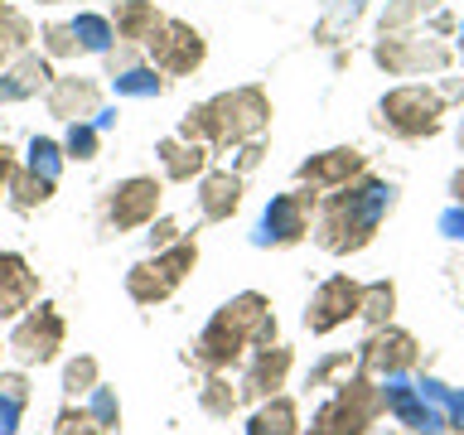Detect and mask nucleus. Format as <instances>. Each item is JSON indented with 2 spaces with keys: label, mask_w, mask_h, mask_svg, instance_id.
Returning a JSON list of instances; mask_svg holds the SVG:
<instances>
[{
  "label": "nucleus",
  "mask_w": 464,
  "mask_h": 435,
  "mask_svg": "<svg viewBox=\"0 0 464 435\" xmlns=\"http://www.w3.org/2000/svg\"><path fill=\"white\" fill-rule=\"evenodd\" d=\"M397 208V188L387 179H372V174H358L353 184L334 188V194L319 203V218H314V242L324 246L334 256H348V252H362L377 227H382V218Z\"/></svg>",
  "instance_id": "1"
},
{
  "label": "nucleus",
  "mask_w": 464,
  "mask_h": 435,
  "mask_svg": "<svg viewBox=\"0 0 464 435\" xmlns=\"http://www.w3.org/2000/svg\"><path fill=\"white\" fill-rule=\"evenodd\" d=\"M266 343H276L271 300L256 295V290H242V295H232L223 310L203 324L198 339L188 343V362H198L203 372H227L242 353L266 348Z\"/></svg>",
  "instance_id": "2"
},
{
  "label": "nucleus",
  "mask_w": 464,
  "mask_h": 435,
  "mask_svg": "<svg viewBox=\"0 0 464 435\" xmlns=\"http://www.w3.org/2000/svg\"><path fill=\"white\" fill-rule=\"evenodd\" d=\"M271 126V97L261 87H232L208 102H198L194 111L179 116V136L184 140H203L208 150H232V145L256 140Z\"/></svg>",
  "instance_id": "3"
},
{
  "label": "nucleus",
  "mask_w": 464,
  "mask_h": 435,
  "mask_svg": "<svg viewBox=\"0 0 464 435\" xmlns=\"http://www.w3.org/2000/svg\"><path fill=\"white\" fill-rule=\"evenodd\" d=\"M382 416H387L382 387H377L368 372H358V377H343V382L334 387V397L314 411L310 435H368Z\"/></svg>",
  "instance_id": "4"
},
{
  "label": "nucleus",
  "mask_w": 464,
  "mask_h": 435,
  "mask_svg": "<svg viewBox=\"0 0 464 435\" xmlns=\"http://www.w3.org/2000/svg\"><path fill=\"white\" fill-rule=\"evenodd\" d=\"M445 107L450 102L440 97V87L406 82V87H392V92L377 102L372 126L387 130V136H397V140H426L445 126Z\"/></svg>",
  "instance_id": "5"
},
{
  "label": "nucleus",
  "mask_w": 464,
  "mask_h": 435,
  "mask_svg": "<svg viewBox=\"0 0 464 435\" xmlns=\"http://www.w3.org/2000/svg\"><path fill=\"white\" fill-rule=\"evenodd\" d=\"M194 266H198V242L194 237H179L174 246L136 261V266L126 271V295L136 300V304H165L174 290L188 281V271H194Z\"/></svg>",
  "instance_id": "6"
},
{
  "label": "nucleus",
  "mask_w": 464,
  "mask_h": 435,
  "mask_svg": "<svg viewBox=\"0 0 464 435\" xmlns=\"http://www.w3.org/2000/svg\"><path fill=\"white\" fill-rule=\"evenodd\" d=\"M372 58L397 78H416V72H440L450 68V44H440L435 34H420V29H401V34H382L377 39Z\"/></svg>",
  "instance_id": "7"
},
{
  "label": "nucleus",
  "mask_w": 464,
  "mask_h": 435,
  "mask_svg": "<svg viewBox=\"0 0 464 435\" xmlns=\"http://www.w3.org/2000/svg\"><path fill=\"white\" fill-rule=\"evenodd\" d=\"M63 339H68L63 314H58L53 304H34L29 314L14 319L10 343H5V348L14 353V362H24V368H44V362H53V358H58Z\"/></svg>",
  "instance_id": "8"
},
{
  "label": "nucleus",
  "mask_w": 464,
  "mask_h": 435,
  "mask_svg": "<svg viewBox=\"0 0 464 435\" xmlns=\"http://www.w3.org/2000/svg\"><path fill=\"white\" fill-rule=\"evenodd\" d=\"M145 53H150V63L165 72V78H188V72L203 68V58H208V44H203V34L194 24L184 20H169L150 34V44H145Z\"/></svg>",
  "instance_id": "9"
},
{
  "label": "nucleus",
  "mask_w": 464,
  "mask_h": 435,
  "mask_svg": "<svg viewBox=\"0 0 464 435\" xmlns=\"http://www.w3.org/2000/svg\"><path fill=\"white\" fill-rule=\"evenodd\" d=\"M416 362H420V343L397 324L372 329L358 348V372H368V377H401V372H411Z\"/></svg>",
  "instance_id": "10"
},
{
  "label": "nucleus",
  "mask_w": 464,
  "mask_h": 435,
  "mask_svg": "<svg viewBox=\"0 0 464 435\" xmlns=\"http://www.w3.org/2000/svg\"><path fill=\"white\" fill-rule=\"evenodd\" d=\"M314 188L304 194V188H295V194H276L266 218H261L256 227V242L261 246H295L310 237V218H314Z\"/></svg>",
  "instance_id": "11"
},
{
  "label": "nucleus",
  "mask_w": 464,
  "mask_h": 435,
  "mask_svg": "<svg viewBox=\"0 0 464 435\" xmlns=\"http://www.w3.org/2000/svg\"><path fill=\"white\" fill-rule=\"evenodd\" d=\"M362 310V285L353 276H329L324 285L310 295V310H304V329L310 334H334L348 319H358Z\"/></svg>",
  "instance_id": "12"
},
{
  "label": "nucleus",
  "mask_w": 464,
  "mask_h": 435,
  "mask_svg": "<svg viewBox=\"0 0 464 435\" xmlns=\"http://www.w3.org/2000/svg\"><path fill=\"white\" fill-rule=\"evenodd\" d=\"M155 213H160V179H150V174H130L107 194V223L116 232H136L155 223Z\"/></svg>",
  "instance_id": "13"
},
{
  "label": "nucleus",
  "mask_w": 464,
  "mask_h": 435,
  "mask_svg": "<svg viewBox=\"0 0 464 435\" xmlns=\"http://www.w3.org/2000/svg\"><path fill=\"white\" fill-rule=\"evenodd\" d=\"M290 368H295V353H290L285 343H266V348H252V358H246V368H242V401H266L276 397V392L285 387V377Z\"/></svg>",
  "instance_id": "14"
},
{
  "label": "nucleus",
  "mask_w": 464,
  "mask_h": 435,
  "mask_svg": "<svg viewBox=\"0 0 464 435\" xmlns=\"http://www.w3.org/2000/svg\"><path fill=\"white\" fill-rule=\"evenodd\" d=\"M358 174H368V155L353 150V145H334V150L324 155H310L304 165L295 169V184L304 188H343V184H353Z\"/></svg>",
  "instance_id": "15"
},
{
  "label": "nucleus",
  "mask_w": 464,
  "mask_h": 435,
  "mask_svg": "<svg viewBox=\"0 0 464 435\" xmlns=\"http://www.w3.org/2000/svg\"><path fill=\"white\" fill-rule=\"evenodd\" d=\"M44 102H49V116H58V121H87V116H97V107H102V87H97V78L68 72V78L49 82Z\"/></svg>",
  "instance_id": "16"
},
{
  "label": "nucleus",
  "mask_w": 464,
  "mask_h": 435,
  "mask_svg": "<svg viewBox=\"0 0 464 435\" xmlns=\"http://www.w3.org/2000/svg\"><path fill=\"white\" fill-rule=\"evenodd\" d=\"M39 300V271L20 252H0V319H20Z\"/></svg>",
  "instance_id": "17"
},
{
  "label": "nucleus",
  "mask_w": 464,
  "mask_h": 435,
  "mask_svg": "<svg viewBox=\"0 0 464 435\" xmlns=\"http://www.w3.org/2000/svg\"><path fill=\"white\" fill-rule=\"evenodd\" d=\"M49 82H53L49 53H29L24 49L14 63L0 68V102H29V97L49 92Z\"/></svg>",
  "instance_id": "18"
},
{
  "label": "nucleus",
  "mask_w": 464,
  "mask_h": 435,
  "mask_svg": "<svg viewBox=\"0 0 464 435\" xmlns=\"http://www.w3.org/2000/svg\"><path fill=\"white\" fill-rule=\"evenodd\" d=\"M387 397V416H397L401 426H411L416 435H440L445 430V411L426 401V382L416 387H382Z\"/></svg>",
  "instance_id": "19"
},
{
  "label": "nucleus",
  "mask_w": 464,
  "mask_h": 435,
  "mask_svg": "<svg viewBox=\"0 0 464 435\" xmlns=\"http://www.w3.org/2000/svg\"><path fill=\"white\" fill-rule=\"evenodd\" d=\"M242 208V174L237 169H208L198 179V213L208 223H223Z\"/></svg>",
  "instance_id": "20"
},
{
  "label": "nucleus",
  "mask_w": 464,
  "mask_h": 435,
  "mask_svg": "<svg viewBox=\"0 0 464 435\" xmlns=\"http://www.w3.org/2000/svg\"><path fill=\"white\" fill-rule=\"evenodd\" d=\"M155 155H160V165H165L169 179H179V184L203 179V174H208V160H213V150L203 140H184V136H165L155 145Z\"/></svg>",
  "instance_id": "21"
},
{
  "label": "nucleus",
  "mask_w": 464,
  "mask_h": 435,
  "mask_svg": "<svg viewBox=\"0 0 464 435\" xmlns=\"http://www.w3.org/2000/svg\"><path fill=\"white\" fill-rule=\"evenodd\" d=\"M165 24V14L155 10V0H116V14H111V29L116 39L126 44H150V34Z\"/></svg>",
  "instance_id": "22"
},
{
  "label": "nucleus",
  "mask_w": 464,
  "mask_h": 435,
  "mask_svg": "<svg viewBox=\"0 0 464 435\" xmlns=\"http://www.w3.org/2000/svg\"><path fill=\"white\" fill-rule=\"evenodd\" d=\"M246 435H300V411H295V401H290L285 392H276V397L256 401L252 420H246Z\"/></svg>",
  "instance_id": "23"
},
{
  "label": "nucleus",
  "mask_w": 464,
  "mask_h": 435,
  "mask_svg": "<svg viewBox=\"0 0 464 435\" xmlns=\"http://www.w3.org/2000/svg\"><path fill=\"white\" fill-rule=\"evenodd\" d=\"M29 44H34V24H29L14 5H5V0H0V68L14 63V58L29 49Z\"/></svg>",
  "instance_id": "24"
},
{
  "label": "nucleus",
  "mask_w": 464,
  "mask_h": 435,
  "mask_svg": "<svg viewBox=\"0 0 464 435\" xmlns=\"http://www.w3.org/2000/svg\"><path fill=\"white\" fill-rule=\"evenodd\" d=\"M53 184H58V179H44V174H34V169L24 165V169L10 174V203H14L20 213H29V208H39V203L53 198Z\"/></svg>",
  "instance_id": "25"
},
{
  "label": "nucleus",
  "mask_w": 464,
  "mask_h": 435,
  "mask_svg": "<svg viewBox=\"0 0 464 435\" xmlns=\"http://www.w3.org/2000/svg\"><path fill=\"white\" fill-rule=\"evenodd\" d=\"M24 401H29V377L24 372H0V435H14Z\"/></svg>",
  "instance_id": "26"
},
{
  "label": "nucleus",
  "mask_w": 464,
  "mask_h": 435,
  "mask_svg": "<svg viewBox=\"0 0 464 435\" xmlns=\"http://www.w3.org/2000/svg\"><path fill=\"white\" fill-rule=\"evenodd\" d=\"M392 310H397V285H392V281H368V285H362L358 319H368L372 329H382V324H392Z\"/></svg>",
  "instance_id": "27"
},
{
  "label": "nucleus",
  "mask_w": 464,
  "mask_h": 435,
  "mask_svg": "<svg viewBox=\"0 0 464 435\" xmlns=\"http://www.w3.org/2000/svg\"><path fill=\"white\" fill-rule=\"evenodd\" d=\"M198 406H203V411H208V416L227 420V416L237 411V406H242V392L232 387L223 372H208V382H203V392H198Z\"/></svg>",
  "instance_id": "28"
},
{
  "label": "nucleus",
  "mask_w": 464,
  "mask_h": 435,
  "mask_svg": "<svg viewBox=\"0 0 464 435\" xmlns=\"http://www.w3.org/2000/svg\"><path fill=\"white\" fill-rule=\"evenodd\" d=\"M435 10H440V0H392L382 10V34H401V29H411L416 20H426Z\"/></svg>",
  "instance_id": "29"
},
{
  "label": "nucleus",
  "mask_w": 464,
  "mask_h": 435,
  "mask_svg": "<svg viewBox=\"0 0 464 435\" xmlns=\"http://www.w3.org/2000/svg\"><path fill=\"white\" fill-rule=\"evenodd\" d=\"M97 382H102V368H97L92 353H78V358H72L68 368H63V392H68V401H82Z\"/></svg>",
  "instance_id": "30"
},
{
  "label": "nucleus",
  "mask_w": 464,
  "mask_h": 435,
  "mask_svg": "<svg viewBox=\"0 0 464 435\" xmlns=\"http://www.w3.org/2000/svg\"><path fill=\"white\" fill-rule=\"evenodd\" d=\"M72 29H78L82 53H111V39H116L111 20H102V14H78V20H72Z\"/></svg>",
  "instance_id": "31"
},
{
  "label": "nucleus",
  "mask_w": 464,
  "mask_h": 435,
  "mask_svg": "<svg viewBox=\"0 0 464 435\" xmlns=\"http://www.w3.org/2000/svg\"><path fill=\"white\" fill-rule=\"evenodd\" d=\"M116 78V92H130V97H155V92H165V78H160V68H126V72H111Z\"/></svg>",
  "instance_id": "32"
},
{
  "label": "nucleus",
  "mask_w": 464,
  "mask_h": 435,
  "mask_svg": "<svg viewBox=\"0 0 464 435\" xmlns=\"http://www.w3.org/2000/svg\"><path fill=\"white\" fill-rule=\"evenodd\" d=\"M87 411H92V420H97V426L102 430H107V435H116V430H121V401H116V392L111 387H92V392H87Z\"/></svg>",
  "instance_id": "33"
},
{
  "label": "nucleus",
  "mask_w": 464,
  "mask_h": 435,
  "mask_svg": "<svg viewBox=\"0 0 464 435\" xmlns=\"http://www.w3.org/2000/svg\"><path fill=\"white\" fill-rule=\"evenodd\" d=\"M63 145H53V140H44V136H34L29 140V169L34 174H44V179H58V165H63Z\"/></svg>",
  "instance_id": "34"
},
{
  "label": "nucleus",
  "mask_w": 464,
  "mask_h": 435,
  "mask_svg": "<svg viewBox=\"0 0 464 435\" xmlns=\"http://www.w3.org/2000/svg\"><path fill=\"white\" fill-rule=\"evenodd\" d=\"M44 53L49 58H78L82 53V44H78V29L72 24H44Z\"/></svg>",
  "instance_id": "35"
},
{
  "label": "nucleus",
  "mask_w": 464,
  "mask_h": 435,
  "mask_svg": "<svg viewBox=\"0 0 464 435\" xmlns=\"http://www.w3.org/2000/svg\"><path fill=\"white\" fill-rule=\"evenodd\" d=\"M53 435H107L92 420V411H87V406H63V411H58V420H53Z\"/></svg>",
  "instance_id": "36"
},
{
  "label": "nucleus",
  "mask_w": 464,
  "mask_h": 435,
  "mask_svg": "<svg viewBox=\"0 0 464 435\" xmlns=\"http://www.w3.org/2000/svg\"><path fill=\"white\" fill-rule=\"evenodd\" d=\"M358 368V353H329L319 368H310V387H339L334 377H353Z\"/></svg>",
  "instance_id": "37"
},
{
  "label": "nucleus",
  "mask_w": 464,
  "mask_h": 435,
  "mask_svg": "<svg viewBox=\"0 0 464 435\" xmlns=\"http://www.w3.org/2000/svg\"><path fill=\"white\" fill-rule=\"evenodd\" d=\"M63 155L68 160H97V126L92 121H72L68 140H63Z\"/></svg>",
  "instance_id": "38"
},
{
  "label": "nucleus",
  "mask_w": 464,
  "mask_h": 435,
  "mask_svg": "<svg viewBox=\"0 0 464 435\" xmlns=\"http://www.w3.org/2000/svg\"><path fill=\"white\" fill-rule=\"evenodd\" d=\"M237 150H242V155H237V174H246V169H256V165H261V155H266V140L256 136V140L237 145Z\"/></svg>",
  "instance_id": "39"
},
{
  "label": "nucleus",
  "mask_w": 464,
  "mask_h": 435,
  "mask_svg": "<svg viewBox=\"0 0 464 435\" xmlns=\"http://www.w3.org/2000/svg\"><path fill=\"white\" fill-rule=\"evenodd\" d=\"M174 242H179V227H174L169 218H165V223H155V232H150V246H155V252H165V246H174Z\"/></svg>",
  "instance_id": "40"
},
{
  "label": "nucleus",
  "mask_w": 464,
  "mask_h": 435,
  "mask_svg": "<svg viewBox=\"0 0 464 435\" xmlns=\"http://www.w3.org/2000/svg\"><path fill=\"white\" fill-rule=\"evenodd\" d=\"M14 169H20V165H14V155H10V145L5 140H0V188H10V174Z\"/></svg>",
  "instance_id": "41"
},
{
  "label": "nucleus",
  "mask_w": 464,
  "mask_h": 435,
  "mask_svg": "<svg viewBox=\"0 0 464 435\" xmlns=\"http://www.w3.org/2000/svg\"><path fill=\"white\" fill-rule=\"evenodd\" d=\"M440 227L450 232V237H464V213H459V208H455V213H445V218H440Z\"/></svg>",
  "instance_id": "42"
},
{
  "label": "nucleus",
  "mask_w": 464,
  "mask_h": 435,
  "mask_svg": "<svg viewBox=\"0 0 464 435\" xmlns=\"http://www.w3.org/2000/svg\"><path fill=\"white\" fill-rule=\"evenodd\" d=\"M450 194H455V203H459V208H464V169L455 174V179H450Z\"/></svg>",
  "instance_id": "43"
},
{
  "label": "nucleus",
  "mask_w": 464,
  "mask_h": 435,
  "mask_svg": "<svg viewBox=\"0 0 464 435\" xmlns=\"http://www.w3.org/2000/svg\"><path fill=\"white\" fill-rule=\"evenodd\" d=\"M455 420H459V430H464V397L455 401Z\"/></svg>",
  "instance_id": "44"
},
{
  "label": "nucleus",
  "mask_w": 464,
  "mask_h": 435,
  "mask_svg": "<svg viewBox=\"0 0 464 435\" xmlns=\"http://www.w3.org/2000/svg\"><path fill=\"white\" fill-rule=\"evenodd\" d=\"M459 150H464V121H459Z\"/></svg>",
  "instance_id": "45"
},
{
  "label": "nucleus",
  "mask_w": 464,
  "mask_h": 435,
  "mask_svg": "<svg viewBox=\"0 0 464 435\" xmlns=\"http://www.w3.org/2000/svg\"><path fill=\"white\" fill-rule=\"evenodd\" d=\"M39 5H58V0H39Z\"/></svg>",
  "instance_id": "46"
},
{
  "label": "nucleus",
  "mask_w": 464,
  "mask_h": 435,
  "mask_svg": "<svg viewBox=\"0 0 464 435\" xmlns=\"http://www.w3.org/2000/svg\"><path fill=\"white\" fill-rule=\"evenodd\" d=\"M0 358H5V348H0Z\"/></svg>",
  "instance_id": "47"
},
{
  "label": "nucleus",
  "mask_w": 464,
  "mask_h": 435,
  "mask_svg": "<svg viewBox=\"0 0 464 435\" xmlns=\"http://www.w3.org/2000/svg\"><path fill=\"white\" fill-rule=\"evenodd\" d=\"M459 39H464V29H459Z\"/></svg>",
  "instance_id": "48"
}]
</instances>
